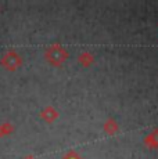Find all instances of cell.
<instances>
[{"instance_id": "6da1fadb", "label": "cell", "mask_w": 158, "mask_h": 159, "mask_svg": "<svg viewBox=\"0 0 158 159\" xmlns=\"http://www.w3.org/2000/svg\"><path fill=\"white\" fill-rule=\"evenodd\" d=\"M20 64H21V58L16 51H7L2 58V65L6 69H10V71L17 69L20 66Z\"/></svg>"}, {"instance_id": "7a4b0ae2", "label": "cell", "mask_w": 158, "mask_h": 159, "mask_svg": "<svg viewBox=\"0 0 158 159\" xmlns=\"http://www.w3.org/2000/svg\"><path fill=\"white\" fill-rule=\"evenodd\" d=\"M10 130H13V129H10L8 123L2 125V126H0V136H4V134H8V133H10Z\"/></svg>"}]
</instances>
